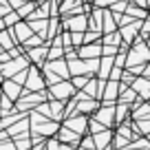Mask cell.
Listing matches in <instances>:
<instances>
[{
    "label": "cell",
    "mask_w": 150,
    "mask_h": 150,
    "mask_svg": "<svg viewBox=\"0 0 150 150\" xmlns=\"http://www.w3.org/2000/svg\"><path fill=\"white\" fill-rule=\"evenodd\" d=\"M64 53H66V49L53 44V47L49 49V57H47V60H62V55H64Z\"/></svg>",
    "instance_id": "7402d4cb"
},
{
    "label": "cell",
    "mask_w": 150,
    "mask_h": 150,
    "mask_svg": "<svg viewBox=\"0 0 150 150\" xmlns=\"http://www.w3.org/2000/svg\"><path fill=\"white\" fill-rule=\"evenodd\" d=\"M55 137L62 141V144H77V141H82L80 135H77L75 130H71L69 126H60V130H57Z\"/></svg>",
    "instance_id": "4fadbf2b"
},
{
    "label": "cell",
    "mask_w": 150,
    "mask_h": 150,
    "mask_svg": "<svg viewBox=\"0 0 150 150\" xmlns=\"http://www.w3.org/2000/svg\"><path fill=\"white\" fill-rule=\"evenodd\" d=\"M141 24H144V22H139V20H132L130 24H126V27L119 29V33H122V38L126 40V42H132L135 33H137V31H141Z\"/></svg>",
    "instance_id": "2e32d148"
},
{
    "label": "cell",
    "mask_w": 150,
    "mask_h": 150,
    "mask_svg": "<svg viewBox=\"0 0 150 150\" xmlns=\"http://www.w3.org/2000/svg\"><path fill=\"white\" fill-rule=\"evenodd\" d=\"M128 110H130V104L119 102L117 106H115V124H122L124 119L128 117Z\"/></svg>",
    "instance_id": "ac0fdd59"
},
{
    "label": "cell",
    "mask_w": 150,
    "mask_h": 150,
    "mask_svg": "<svg viewBox=\"0 0 150 150\" xmlns=\"http://www.w3.org/2000/svg\"><path fill=\"white\" fill-rule=\"evenodd\" d=\"M13 44H16V38L11 35V31H0V47L2 49H13Z\"/></svg>",
    "instance_id": "d6986e66"
},
{
    "label": "cell",
    "mask_w": 150,
    "mask_h": 150,
    "mask_svg": "<svg viewBox=\"0 0 150 150\" xmlns=\"http://www.w3.org/2000/svg\"><path fill=\"white\" fill-rule=\"evenodd\" d=\"M2 93H5L11 102H18V99L24 95V86L18 84L16 80H7V82H2Z\"/></svg>",
    "instance_id": "52a82bcc"
},
{
    "label": "cell",
    "mask_w": 150,
    "mask_h": 150,
    "mask_svg": "<svg viewBox=\"0 0 150 150\" xmlns=\"http://www.w3.org/2000/svg\"><path fill=\"white\" fill-rule=\"evenodd\" d=\"M47 150H75V146H66L60 139H51L47 141Z\"/></svg>",
    "instance_id": "44dd1931"
},
{
    "label": "cell",
    "mask_w": 150,
    "mask_h": 150,
    "mask_svg": "<svg viewBox=\"0 0 150 150\" xmlns=\"http://www.w3.org/2000/svg\"><path fill=\"white\" fill-rule=\"evenodd\" d=\"M44 86H47V80H44V75L40 73V69H35V66H29V75H27V82H24V91L42 93Z\"/></svg>",
    "instance_id": "3957f363"
},
{
    "label": "cell",
    "mask_w": 150,
    "mask_h": 150,
    "mask_svg": "<svg viewBox=\"0 0 150 150\" xmlns=\"http://www.w3.org/2000/svg\"><path fill=\"white\" fill-rule=\"evenodd\" d=\"M64 29H69L71 33H82L88 29V13H77V16H69L64 20Z\"/></svg>",
    "instance_id": "277c9868"
},
{
    "label": "cell",
    "mask_w": 150,
    "mask_h": 150,
    "mask_svg": "<svg viewBox=\"0 0 150 150\" xmlns=\"http://www.w3.org/2000/svg\"><path fill=\"white\" fill-rule=\"evenodd\" d=\"M31 150H33V148H31Z\"/></svg>",
    "instance_id": "1f68e13d"
},
{
    "label": "cell",
    "mask_w": 150,
    "mask_h": 150,
    "mask_svg": "<svg viewBox=\"0 0 150 150\" xmlns=\"http://www.w3.org/2000/svg\"><path fill=\"white\" fill-rule=\"evenodd\" d=\"M141 38H150V20L141 24Z\"/></svg>",
    "instance_id": "4316f807"
},
{
    "label": "cell",
    "mask_w": 150,
    "mask_h": 150,
    "mask_svg": "<svg viewBox=\"0 0 150 150\" xmlns=\"http://www.w3.org/2000/svg\"><path fill=\"white\" fill-rule=\"evenodd\" d=\"M146 44H148V49H150V38H148V42H146Z\"/></svg>",
    "instance_id": "f546056e"
},
{
    "label": "cell",
    "mask_w": 150,
    "mask_h": 150,
    "mask_svg": "<svg viewBox=\"0 0 150 150\" xmlns=\"http://www.w3.org/2000/svg\"><path fill=\"white\" fill-rule=\"evenodd\" d=\"M88 130H91V135H97V132H102V130H106V126L104 124H99L97 119H91V124H88Z\"/></svg>",
    "instance_id": "d4e9b609"
},
{
    "label": "cell",
    "mask_w": 150,
    "mask_h": 150,
    "mask_svg": "<svg viewBox=\"0 0 150 150\" xmlns=\"http://www.w3.org/2000/svg\"><path fill=\"white\" fill-rule=\"evenodd\" d=\"M93 139H95V148L97 150H110L112 148V139H115V132H112L110 128H106V130L93 135Z\"/></svg>",
    "instance_id": "9c48e42d"
},
{
    "label": "cell",
    "mask_w": 150,
    "mask_h": 150,
    "mask_svg": "<svg viewBox=\"0 0 150 150\" xmlns=\"http://www.w3.org/2000/svg\"><path fill=\"white\" fill-rule=\"evenodd\" d=\"M126 13L130 16V18H146V11H144V7H132V5H128Z\"/></svg>",
    "instance_id": "cb8c5ba5"
},
{
    "label": "cell",
    "mask_w": 150,
    "mask_h": 150,
    "mask_svg": "<svg viewBox=\"0 0 150 150\" xmlns=\"http://www.w3.org/2000/svg\"><path fill=\"white\" fill-rule=\"evenodd\" d=\"M122 93V84L117 80H108L106 86H104V95H102V102L104 104H112L117 99V95Z\"/></svg>",
    "instance_id": "30bf717a"
},
{
    "label": "cell",
    "mask_w": 150,
    "mask_h": 150,
    "mask_svg": "<svg viewBox=\"0 0 150 150\" xmlns=\"http://www.w3.org/2000/svg\"><path fill=\"white\" fill-rule=\"evenodd\" d=\"M135 2H137V5H139V7H144V9H146V7H148V5H150V0H135Z\"/></svg>",
    "instance_id": "f1b7e54d"
},
{
    "label": "cell",
    "mask_w": 150,
    "mask_h": 150,
    "mask_svg": "<svg viewBox=\"0 0 150 150\" xmlns=\"http://www.w3.org/2000/svg\"><path fill=\"white\" fill-rule=\"evenodd\" d=\"M150 60V49L148 44L137 38V42L132 44V49L128 51V57H126V69H135V66H144V62Z\"/></svg>",
    "instance_id": "6da1fadb"
},
{
    "label": "cell",
    "mask_w": 150,
    "mask_h": 150,
    "mask_svg": "<svg viewBox=\"0 0 150 150\" xmlns=\"http://www.w3.org/2000/svg\"><path fill=\"white\" fill-rule=\"evenodd\" d=\"M7 2H9V5L13 7V9H20V7H22V5H27L29 0H7Z\"/></svg>",
    "instance_id": "83f0119b"
},
{
    "label": "cell",
    "mask_w": 150,
    "mask_h": 150,
    "mask_svg": "<svg viewBox=\"0 0 150 150\" xmlns=\"http://www.w3.org/2000/svg\"><path fill=\"white\" fill-rule=\"evenodd\" d=\"M0 150H18V148H16V141L9 139V141H0Z\"/></svg>",
    "instance_id": "484cf974"
},
{
    "label": "cell",
    "mask_w": 150,
    "mask_h": 150,
    "mask_svg": "<svg viewBox=\"0 0 150 150\" xmlns=\"http://www.w3.org/2000/svg\"><path fill=\"white\" fill-rule=\"evenodd\" d=\"M44 69H47V71H53V73H57L60 77H64V80H69V77H71L69 62H64V60H49L47 64H44Z\"/></svg>",
    "instance_id": "7c38bea8"
},
{
    "label": "cell",
    "mask_w": 150,
    "mask_h": 150,
    "mask_svg": "<svg viewBox=\"0 0 150 150\" xmlns=\"http://www.w3.org/2000/svg\"><path fill=\"white\" fill-rule=\"evenodd\" d=\"M9 31H11V35L16 38V42H27L29 38L33 35V29H31L29 22H18L16 27H9Z\"/></svg>",
    "instance_id": "8fae6325"
},
{
    "label": "cell",
    "mask_w": 150,
    "mask_h": 150,
    "mask_svg": "<svg viewBox=\"0 0 150 150\" xmlns=\"http://www.w3.org/2000/svg\"><path fill=\"white\" fill-rule=\"evenodd\" d=\"M104 53V47L97 42H91V44H82L80 49H77V55L82 57V60H95V57H99Z\"/></svg>",
    "instance_id": "ba28073f"
},
{
    "label": "cell",
    "mask_w": 150,
    "mask_h": 150,
    "mask_svg": "<svg viewBox=\"0 0 150 150\" xmlns=\"http://www.w3.org/2000/svg\"><path fill=\"white\" fill-rule=\"evenodd\" d=\"M88 75H73V77H71V82H73V86L77 91H84L86 88V84H88Z\"/></svg>",
    "instance_id": "ffe728a7"
},
{
    "label": "cell",
    "mask_w": 150,
    "mask_h": 150,
    "mask_svg": "<svg viewBox=\"0 0 150 150\" xmlns=\"http://www.w3.org/2000/svg\"><path fill=\"white\" fill-rule=\"evenodd\" d=\"M88 124H91L88 115H75V117H69V119H64V126H69L71 130H75V132H77L80 137L88 132Z\"/></svg>",
    "instance_id": "5b68a950"
},
{
    "label": "cell",
    "mask_w": 150,
    "mask_h": 150,
    "mask_svg": "<svg viewBox=\"0 0 150 150\" xmlns=\"http://www.w3.org/2000/svg\"><path fill=\"white\" fill-rule=\"evenodd\" d=\"M35 9H38V5L29 0L27 5H22V7L18 9V13H20V16H29V18H31V16H33V11H35Z\"/></svg>",
    "instance_id": "603a6c76"
},
{
    "label": "cell",
    "mask_w": 150,
    "mask_h": 150,
    "mask_svg": "<svg viewBox=\"0 0 150 150\" xmlns=\"http://www.w3.org/2000/svg\"><path fill=\"white\" fill-rule=\"evenodd\" d=\"M112 66H115V57H112V55H106L104 60H99V71H97V77H99V80H108V77H110Z\"/></svg>",
    "instance_id": "9a60e30c"
},
{
    "label": "cell",
    "mask_w": 150,
    "mask_h": 150,
    "mask_svg": "<svg viewBox=\"0 0 150 150\" xmlns=\"http://www.w3.org/2000/svg\"><path fill=\"white\" fill-rule=\"evenodd\" d=\"M75 95H77V88L73 86V82H66V80L51 86V91H49V99H62V102H66L69 97H75Z\"/></svg>",
    "instance_id": "7a4b0ae2"
},
{
    "label": "cell",
    "mask_w": 150,
    "mask_h": 150,
    "mask_svg": "<svg viewBox=\"0 0 150 150\" xmlns=\"http://www.w3.org/2000/svg\"><path fill=\"white\" fill-rule=\"evenodd\" d=\"M95 119H97L99 124H104L106 128H110L112 124H115V106H112V104L99 106V110L95 112Z\"/></svg>",
    "instance_id": "8992f818"
},
{
    "label": "cell",
    "mask_w": 150,
    "mask_h": 150,
    "mask_svg": "<svg viewBox=\"0 0 150 150\" xmlns=\"http://www.w3.org/2000/svg\"><path fill=\"white\" fill-rule=\"evenodd\" d=\"M29 57H31L35 64H42L44 57H49V49L47 47H35V49H29Z\"/></svg>",
    "instance_id": "e0dca14e"
},
{
    "label": "cell",
    "mask_w": 150,
    "mask_h": 150,
    "mask_svg": "<svg viewBox=\"0 0 150 150\" xmlns=\"http://www.w3.org/2000/svg\"><path fill=\"white\" fill-rule=\"evenodd\" d=\"M148 139H150V135H148Z\"/></svg>",
    "instance_id": "4dcf8cb0"
},
{
    "label": "cell",
    "mask_w": 150,
    "mask_h": 150,
    "mask_svg": "<svg viewBox=\"0 0 150 150\" xmlns=\"http://www.w3.org/2000/svg\"><path fill=\"white\" fill-rule=\"evenodd\" d=\"M130 86L139 93L141 99H150V80H148V77H137Z\"/></svg>",
    "instance_id": "5bb4252c"
}]
</instances>
